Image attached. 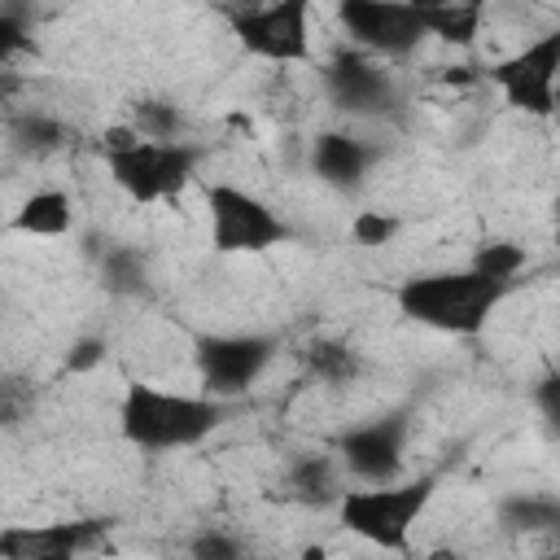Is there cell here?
I'll return each instance as SVG.
<instances>
[{
  "label": "cell",
  "mask_w": 560,
  "mask_h": 560,
  "mask_svg": "<svg viewBox=\"0 0 560 560\" xmlns=\"http://www.w3.org/2000/svg\"><path fill=\"white\" fill-rule=\"evenodd\" d=\"M508 280H490L481 271H438V276H411L398 289V311L424 328L472 337L486 328L490 311L503 302Z\"/></svg>",
  "instance_id": "cell-1"
},
{
  "label": "cell",
  "mask_w": 560,
  "mask_h": 560,
  "mask_svg": "<svg viewBox=\"0 0 560 560\" xmlns=\"http://www.w3.org/2000/svg\"><path fill=\"white\" fill-rule=\"evenodd\" d=\"M223 407L219 398H197V394H171L153 385H131L118 407L122 438L144 451H175V446H197L214 424Z\"/></svg>",
  "instance_id": "cell-2"
},
{
  "label": "cell",
  "mask_w": 560,
  "mask_h": 560,
  "mask_svg": "<svg viewBox=\"0 0 560 560\" xmlns=\"http://www.w3.org/2000/svg\"><path fill=\"white\" fill-rule=\"evenodd\" d=\"M105 166L131 201H162L192 179L197 149L184 140H144L136 127H114L105 136Z\"/></svg>",
  "instance_id": "cell-3"
},
{
  "label": "cell",
  "mask_w": 560,
  "mask_h": 560,
  "mask_svg": "<svg viewBox=\"0 0 560 560\" xmlns=\"http://www.w3.org/2000/svg\"><path fill=\"white\" fill-rule=\"evenodd\" d=\"M433 499V477H420V481H407V486H389V481H376L372 490H350L341 494V525L376 547H389V551H402L407 547V534L416 525V516L429 508Z\"/></svg>",
  "instance_id": "cell-4"
},
{
  "label": "cell",
  "mask_w": 560,
  "mask_h": 560,
  "mask_svg": "<svg viewBox=\"0 0 560 560\" xmlns=\"http://www.w3.org/2000/svg\"><path fill=\"white\" fill-rule=\"evenodd\" d=\"M206 210H210V245L219 254H258V249L289 241L284 219L245 188L214 184L206 192Z\"/></svg>",
  "instance_id": "cell-5"
},
{
  "label": "cell",
  "mask_w": 560,
  "mask_h": 560,
  "mask_svg": "<svg viewBox=\"0 0 560 560\" xmlns=\"http://www.w3.org/2000/svg\"><path fill=\"white\" fill-rule=\"evenodd\" d=\"M232 35L245 52L262 61H306L311 57V0H267L232 9Z\"/></svg>",
  "instance_id": "cell-6"
},
{
  "label": "cell",
  "mask_w": 560,
  "mask_h": 560,
  "mask_svg": "<svg viewBox=\"0 0 560 560\" xmlns=\"http://www.w3.org/2000/svg\"><path fill=\"white\" fill-rule=\"evenodd\" d=\"M556 70H560V31H547L521 52L490 66V79L499 83L508 105L547 118L556 109Z\"/></svg>",
  "instance_id": "cell-7"
},
{
  "label": "cell",
  "mask_w": 560,
  "mask_h": 560,
  "mask_svg": "<svg viewBox=\"0 0 560 560\" xmlns=\"http://www.w3.org/2000/svg\"><path fill=\"white\" fill-rule=\"evenodd\" d=\"M337 18L363 52L381 57H407L424 39V22L407 0H337Z\"/></svg>",
  "instance_id": "cell-8"
},
{
  "label": "cell",
  "mask_w": 560,
  "mask_h": 560,
  "mask_svg": "<svg viewBox=\"0 0 560 560\" xmlns=\"http://www.w3.org/2000/svg\"><path fill=\"white\" fill-rule=\"evenodd\" d=\"M271 359V341L254 332H214L197 341V372L210 389V398L245 394Z\"/></svg>",
  "instance_id": "cell-9"
},
{
  "label": "cell",
  "mask_w": 560,
  "mask_h": 560,
  "mask_svg": "<svg viewBox=\"0 0 560 560\" xmlns=\"http://www.w3.org/2000/svg\"><path fill=\"white\" fill-rule=\"evenodd\" d=\"M324 83L328 96L350 114H385L394 105V83L368 52H337L324 70Z\"/></svg>",
  "instance_id": "cell-10"
},
{
  "label": "cell",
  "mask_w": 560,
  "mask_h": 560,
  "mask_svg": "<svg viewBox=\"0 0 560 560\" xmlns=\"http://www.w3.org/2000/svg\"><path fill=\"white\" fill-rule=\"evenodd\" d=\"M402 442H407V420L402 416H381L372 424H359L341 438L346 464L363 481H394L402 464Z\"/></svg>",
  "instance_id": "cell-11"
},
{
  "label": "cell",
  "mask_w": 560,
  "mask_h": 560,
  "mask_svg": "<svg viewBox=\"0 0 560 560\" xmlns=\"http://www.w3.org/2000/svg\"><path fill=\"white\" fill-rule=\"evenodd\" d=\"M101 521H66V525H18L0 534V556L9 560H66L96 542Z\"/></svg>",
  "instance_id": "cell-12"
},
{
  "label": "cell",
  "mask_w": 560,
  "mask_h": 560,
  "mask_svg": "<svg viewBox=\"0 0 560 560\" xmlns=\"http://www.w3.org/2000/svg\"><path fill=\"white\" fill-rule=\"evenodd\" d=\"M311 162H315V175H319L324 184H332V188H354V184L368 175V166H372V149H368L359 136L324 131V136L315 140Z\"/></svg>",
  "instance_id": "cell-13"
},
{
  "label": "cell",
  "mask_w": 560,
  "mask_h": 560,
  "mask_svg": "<svg viewBox=\"0 0 560 560\" xmlns=\"http://www.w3.org/2000/svg\"><path fill=\"white\" fill-rule=\"evenodd\" d=\"M74 214H70V197L57 192V188H44V192H31L18 214H13V228L26 232V236H61L70 232Z\"/></svg>",
  "instance_id": "cell-14"
},
{
  "label": "cell",
  "mask_w": 560,
  "mask_h": 560,
  "mask_svg": "<svg viewBox=\"0 0 560 560\" xmlns=\"http://www.w3.org/2000/svg\"><path fill=\"white\" fill-rule=\"evenodd\" d=\"M302 359H306V368H311L319 381H328V385H341V381H350V376L359 372L354 350H350L346 341H332V337H315V341L302 350Z\"/></svg>",
  "instance_id": "cell-15"
},
{
  "label": "cell",
  "mask_w": 560,
  "mask_h": 560,
  "mask_svg": "<svg viewBox=\"0 0 560 560\" xmlns=\"http://www.w3.org/2000/svg\"><path fill=\"white\" fill-rule=\"evenodd\" d=\"M525 267V249L521 245H512V241H490V245H481L477 254H472V271H481V276H490V280H508L512 284V276Z\"/></svg>",
  "instance_id": "cell-16"
},
{
  "label": "cell",
  "mask_w": 560,
  "mask_h": 560,
  "mask_svg": "<svg viewBox=\"0 0 560 560\" xmlns=\"http://www.w3.org/2000/svg\"><path fill=\"white\" fill-rule=\"evenodd\" d=\"M293 490H298V499H306V503L332 499V464H328L324 455H302V459L293 464Z\"/></svg>",
  "instance_id": "cell-17"
},
{
  "label": "cell",
  "mask_w": 560,
  "mask_h": 560,
  "mask_svg": "<svg viewBox=\"0 0 560 560\" xmlns=\"http://www.w3.org/2000/svg\"><path fill=\"white\" fill-rule=\"evenodd\" d=\"M560 521V508L551 503V499H508L503 503V525H512V529H547V525H556Z\"/></svg>",
  "instance_id": "cell-18"
},
{
  "label": "cell",
  "mask_w": 560,
  "mask_h": 560,
  "mask_svg": "<svg viewBox=\"0 0 560 560\" xmlns=\"http://www.w3.org/2000/svg\"><path fill=\"white\" fill-rule=\"evenodd\" d=\"M35 407V385L22 376H0V429H18Z\"/></svg>",
  "instance_id": "cell-19"
},
{
  "label": "cell",
  "mask_w": 560,
  "mask_h": 560,
  "mask_svg": "<svg viewBox=\"0 0 560 560\" xmlns=\"http://www.w3.org/2000/svg\"><path fill=\"white\" fill-rule=\"evenodd\" d=\"M105 284L114 293H136L144 284V258L136 249H109L105 254Z\"/></svg>",
  "instance_id": "cell-20"
},
{
  "label": "cell",
  "mask_w": 560,
  "mask_h": 560,
  "mask_svg": "<svg viewBox=\"0 0 560 560\" xmlns=\"http://www.w3.org/2000/svg\"><path fill=\"white\" fill-rule=\"evenodd\" d=\"M131 127H136L144 140H175V131H179V114H175V105L144 101V105H136Z\"/></svg>",
  "instance_id": "cell-21"
},
{
  "label": "cell",
  "mask_w": 560,
  "mask_h": 560,
  "mask_svg": "<svg viewBox=\"0 0 560 560\" xmlns=\"http://www.w3.org/2000/svg\"><path fill=\"white\" fill-rule=\"evenodd\" d=\"M13 140H18L22 149H31V153L57 149V144H61V122H52V118H44V114L22 118V122L13 127Z\"/></svg>",
  "instance_id": "cell-22"
},
{
  "label": "cell",
  "mask_w": 560,
  "mask_h": 560,
  "mask_svg": "<svg viewBox=\"0 0 560 560\" xmlns=\"http://www.w3.org/2000/svg\"><path fill=\"white\" fill-rule=\"evenodd\" d=\"M350 232H354L359 245H389L398 236V219L385 214V210H359L354 223H350Z\"/></svg>",
  "instance_id": "cell-23"
},
{
  "label": "cell",
  "mask_w": 560,
  "mask_h": 560,
  "mask_svg": "<svg viewBox=\"0 0 560 560\" xmlns=\"http://www.w3.org/2000/svg\"><path fill=\"white\" fill-rule=\"evenodd\" d=\"M26 48V26L13 13H0V66Z\"/></svg>",
  "instance_id": "cell-24"
},
{
  "label": "cell",
  "mask_w": 560,
  "mask_h": 560,
  "mask_svg": "<svg viewBox=\"0 0 560 560\" xmlns=\"http://www.w3.org/2000/svg\"><path fill=\"white\" fill-rule=\"evenodd\" d=\"M101 359H105V341H101V337H83V341L66 354V368H70V372H88V368H96Z\"/></svg>",
  "instance_id": "cell-25"
},
{
  "label": "cell",
  "mask_w": 560,
  "mask_h": 560,
  "mask_svg": "<svg viewBox=\"0 0 560 560\" xmlns=\"http://www.w3.org/2000/svg\"><path fill=\"white\" fill-rule=\"evenodd\" d=\"M192 551H197V556H236V542L223 538V534H201V538L192 542Z\"/></svg>",
  "instance_id": "cell-26"
},
{
  "label": "cell",
  "mask_w": 560,
  "mask_h": 560,
  "mask_svg": "<svg viewBox=\"0 0 560 560\" xmlns=\"http://www.w3.org/2000/svg\"><path fill=\"white\" fill-rule=\"evenodd\" d=\"M407 4L420 9V13H424V9H468V13H486L490 0H407Z\"/></svg>",
  "instance_id": "cell-27"
},
{
  "label": "cell",
  "mask_w": 560,
  "mask_h": 560,
  "mask_svg": "<svg viewBox=\"0 0 560 560\" xmlns=\"http://www.w3.org/2000/svg\"><path fill=\"white\" fill-rule=\"evenodd\" d=\"M538 398H542V411H547V416H556V381H551V376L542 381V389H538Z\"/></svg>",
  "instance_id": "cell-28"
}]
</instances>
